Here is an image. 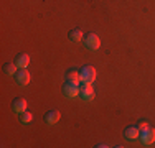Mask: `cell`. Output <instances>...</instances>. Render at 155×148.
<instances>
[{"mask_svg": "<svg viewBox=\"0 0 155 148\" xmlns=\"http://www.w3.org/2000/svg\"><path fill=\"white\" fill-rule=\"evenodd\" d=\"M83 38H84V35H83V31H81V30H78V28L69 30L68 40H69L71 43H79V41H83Z\"/></svg>", "mask_w": 155, "mask_h": 148, "instance_id": "9c48e42d", "label": "cell"}, {"mask_svg": "<svg viewBox=\"0 0 155 148\" xmlns=\"http://www.w3.org/2000/svg\"><path fill=\"white\" fill-rule=\"evenodd\" d=\"M31 118H33V115H31L30 112H27V110L20 114V122H21V124H30Z\"/></svg>", "mask_w": 155, "mask_h": 148, "instance_id": "5bb4252c", "label": "cell"}, {"mask_svg": "<svg viewBox=\"0 0 155 148\" xmlns=\"http://www.w3.org/2000/svg\"><path fill=\"white\" fill-rule=\"evenodd\" d=\"M17 69H18V66L15 63H5V64H3V72H5L7 76H15Z\"/></svg>", "mask_w": 155, "mask_h": 148, "instance_id": "4fadbf2b", "label": "cell"}, {"mask_svg": "<svg viewBox=\"0 0 155 148\" xmlns=\"http://www.w3.org/2000/svg\"><path fill=\"white\" fill-rule=\"evenodd\" d=\"M15 64L18 66V69L27 68V66L30 64V56H28L27 53H20V54H17V58H15Z\"/></svg>", "mask_w": 155, "mask_h": 148, "instance_id": "30bf717a", "label": "cell"}, {"mask_svg": "<svg viewBox=\"0 0 155 148\" xmlns=\"http://www.w3.org/2000/svg\"><path fill=\"white\" fill-rule=\"evenodd\" d=\"M15 79H17L18 86H27V84L30 82V72H28V69L27 68L18 69L17 74H15Z\"/></svg>", "mask_w": 155, "mask_h": 148, "instance_id": "8992f818", "label": "cell"}, {"mask_svg": "<svg viewBox=\"0 0 155 148\" xmlns=\"http://www.w3.org/2000/svg\"><path fill=\"white\" fill-rule=\"evenodd\" d=\"M140 140H142L143 145H152V143L155 142V128H150L147 127L145 130H142V133H140Z\"/></svg>", "mask_w": 155, "mask_h": 148, "instance_id": "5b68a950", "label": "cell"}, {"mask_svg": "<svg viewBox=\"0 0 155 148\" xmlns=\"http://www.w3.org/2000/svg\"><path fill=\"white\" fill-rule=\"evenodd\" d=\"M79 74H81V81L83 82H93L96 79V69L93 66H83V68L79 69Z\"/></svg>", "mask_w": 155, "mask_h": 148, "instance_id": "277c9868", "label": "cell"}, {"mask_svg": "<svg viewBox=\"0 0 155 148\" xmlns=\"http://www.w3.org/2000/svg\"><path fill=\"white\" fill-rule=\"evenodd\" d=\"M64 79L66 81H71V82L79 84L81 82V74H79V71H76V69H68L66 74H64Z\"/></svg>", "mask_w": 155, "mask_h": 148, "instance_id": "7c38bea8", "label": "cell"}, {"mask_svg": "<svg viewBox=\"0 0 155 148\" xmlns=\"http://www.w3.org/2000/svg\"><path fill=\"white\" fill-rule=\"evenodd\" d=\"M79 95L83 101H93L96 92L93 89V82H83V86L79 87Z\"/></svg>", "mask_w": 155, "mask_h": 148, "instance_id": "3957f363", "label": "cell"}, {"mask_svg": "<svg viewBox=\"0 0 155 148\" xmlns=\"http://www.w3.org/2000/svg\"><path fill=\"white\" fill-rule=\"evenodd\" d=\"M124 137L127 140H135V138H140V130L139 127H127L124 130Z\"/></svg>", "mask_w": 155, "mask_h": 148, "instance_id": "8fae6325", "label": "cell"}, {"mask_svg": "<svg viewBox=\"0 0 155 148\" xmlns=\"http://www.w3.org/2000/svg\"><path fill=\"white\" fill-rule=\"evenodd\" d=\"M45 122L48 125H54L58 120L61 118V114H60V110H54V109H51V110H48V112L45 114Z\"/></svg>", "mask_w": 155, "mask_h": 148, "instance_id": "ba28073f", "label": "cell"}, {"mask_svg": "<svg viewBox=\"0 0 155 148\" xmlns=\"http://www.w3.org/2000/svg\"><path fill=\"white\" fill-rule=\"evenodd\" d=\"M137 127H139V130H140V132H142V130H145V128H147V127H149V125H147V122H142V120H140V122H139V125H137Z\"/></svg>", "mask_w": 155, "mask_h": 148, "instance_id": "9a60e30c", "label": "cell"}, {"mask_svg": "<svg viewBox=\"0 0 155 148\" xmlns=\"http://www.w3.org/2000/svg\"><path fill=\"white\" fill-rule=\"evenodd\" d=\"M83 43L87 50H94V51L99 50V46H101V40H99V36L96 35V33H87V35H84Z\"/></svg>", "mask_w": 155, "mask_h": 148, "instance_id": "6da1fadb", "label": "cell"}, {"mask_svg": "<svg viewBox=\"0 0 155 148\" xmlns=\"http://www.w3.org/2000/svg\"><path fill=\"white\" fill-rule=\"evenodd\" d=\"M12 109H13V112H17V114L25 112V110H27V99L25 97H15L12 101Z\"/></svg>", "mask_w": 155, "mask_h": 148, "instance_id": "52a82bcc", "label": "cell"}, {"mask_svg": "<svg viewBox=\"0 0 155 148\" xmlns=\"http://www.w3.org/2000/svg\"><path fill=\"white\" fill-rule=\"evenodd\" d=\"M63 94L68 99L76 97V95H79V86L76 82H71V81H64V84H63Z\"/></svg>", "mask_w": 155, "mask_h": 148, "instance_id": "7a4b0ae2", "label": "cell"}]
</instances>
